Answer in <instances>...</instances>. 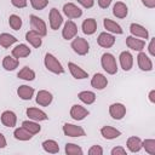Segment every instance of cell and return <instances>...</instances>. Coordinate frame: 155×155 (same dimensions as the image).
<instances>
[{"mask_svg": "<svg viewBox=\"0 0 155 155\" xmlns=\"http://www.w3.org/2000/svg\"><path fill=\"white\" fill-rule=\"evenodd\" d=\"M101 65L103 68L104 71H107V74L109 75H114L117 73V63H116V58L114 57V54L105 52L102 54L101 57Z\"/></svg>", "mask_w": 155, "mask_h": 155, "instance_id": "obj_1", "label": "cell"}, {"mask_svg": "<svg viewBox=\"0 0 155 155\" xmlns=\"http://www.w3.org/2000/svg\"><path fill=\"white\" fill-rule=\"evenodd\" d=\"M44 64H45V68L53 73V74H63L64 73V68L62 65V63L58 61V58L56 56H53L52 53H46L45 54V58H44Z\"/></svg>", "mask_w": 155, "mask_h": 155, "instance_id": "obj_2", "label": "cell"}, {"mask_svg": "<svg viewBox=\"0 0 155 155\" xmlns=\"http://www.w3.org/2000/svg\"><path fill=\"white\" fill-rule=\"evenodd\" d=\"M71 48L76 54L85 56L90 51V44H88V41L86 39L80 38V36H75L73 39V41H71Z\"/></svg>", "mask_w": 155, "mask_h": 155, "instance_id": "obj_3", "label": "cell"}, {"mask_svg": "<svg viewBox=\"0 0 155 155\" xmlns=\"http://www.w3.org/2000/svg\"><path fill=\"white\" fill-rule=\"evenodd\" d=\"M29 19H30L31 30L36 31L41 36H46L47 35V25H46V23H45L44 19H41L40 17H38L35 15H30L29 16Z\"/></svg>", "mask_w": 155, "mask_h": 155, "instance_id": "obj_4", "label": "cell"}, {"mask_svg": "<svg viewBox=\"0 0 155 155\" xmlns=\"http://www.w3.org/2000/svg\"><path fill=\"white\" fill-rule=\"evenodd\" d=\"M62 131L67 137H84V136H86V132L81 126L69 124V122H65L63 125Z\"/></svg>", "mask_w": 155, "mask_h": 155, "instance_id": "obj_5", "label": "cell"}, {"mask_svg": "<svg viewBox=\"0 0 155 155\" xmlns=\"http://www.w3.org/2000/svg\"><path fill=\"white\" fill-rule=\"evenodd\" d=\"M48 24H50V28L52 30H58L61 28V25L63 24V16L61 15V12L56 7H52L50 10V13H48Z\"/></svg>", "mask_w": 155, "mask_h": 155, "instance_id": "obj_6", "label": "cell"}, {"mask_svg": "<svg viewBox=\"0 0 155 155\" xmlns=\"http://www.w3.org/2000/svg\"><path fill=\"white\" fill-rule=\"evenodd\" d=\"M78 34V25L71 19H68L62 29V36L64 40H73Z\"/></svg>", "mask_w": 155, "mask_h": 155, "instance_id": "obj_7", "label": "cell"}, {"mask_svg": "<svg viewBox=\"0 0 155 155\" xmlns=\"http://www.w3.org/2000/svg\"><path fill=\"white\" fill-rule=\"evenodd\" d=\"M63 13L69 19H75V18H80L82 16V10L73 2H67L63 5Z\"/></svg>", "mask_w": 155, "mask_h": 155, "instance_id": "obj_8", "label": "cell"}, {"mask_svg": "<svg viewBox=\"0 0 155 155\" xmlns=\"http://www.w3.org/2000/svg\"><path fill=\"white\" fill-rule=\"evenodd\" d=\"M137 64H138V68L142 71H150V70H153V61L143 51H140L138 53V56H137Z\"/></svg>", "mask_w": 155, "mask_h": 155, "instance_id": "obj_9", "label": "cell"}, {"mask_svg": "<svg viewBox=\"0 0 155 155\" xmlns=\"http://www.w3.org/2000/svg\"><path fill=\"white\" fill-rule=\"evenodd\" d=\"M109 115L114 120H121L126 115V107L122 103H113L109 105Z\"/></svg>", "mask_w": 155, "mask_h": 155, "instance_id": "obj_10", "label": "cell"}, {"mask_svg": "<svg viewBox=\"0 0 155 155\" xmlns=\"http://www.w3.org/2000/svg\"><path fill=\"white\" fill-rule=\"evenodd\" d=\"M70 117L73 119V120H75V121H81V120H84L86 116H88L90 115V111L85 108V107H82V105H80V104H74L71 108H70Z\"/></svg>", "mask_w": 155, "mask_h": 155, "instance_id": "obj_11", "label": "cell"}, {"mask_svg": "<svg viewBox=\"0 0 155 155\" xmlns=\"http://www.w3.org/2000/svg\"><path fill=\"white\" fill-rule=\"evenodd\" d=\"M97 44L103 48H110L115 44V36L108 31H102L97 38Z\"/></svg>", "mask_w": 155, "mask_h": 155, "instance_id": "obj_12", "label": "cell"}, {"mask_svg": "<svg viewBox=\"0 0 155 155\" xmlns=\"http://www.w3.org/2000/svg\"><path fill=\"white\" fill-rule=\"evenodd\" d=\"M119 62H120V67L122 68V70L128 71L132 69L133 67V56L130 51H122L119 56Z\"/></svg>", "mask_w": 155, "mask_h": 155, "instance_id": "obj_13", "label": "cell"}, {"mask_svg": "<svg viewBox=\"0 0 155 155\" xmlns=\"http://www.w3.org/2000/svg\"><path fill=\"white\" fill-rule=\"evenodd\" d=\"M126 45H127V47L131 48L132 51L140 52V51H143L144 47H145V40L130 35V36L126 38Z\"/></svg>", "mask_w": 155, "mask_h": 155, "instance_id": "obj_14", "label": "cell"}, {"mask_svg": "<svg viewBox=\"0 0 155 155\" xmlns=\"http://www.w3.org/2000/svg\"><path fill=\"white\" fill-rule=\"evenodd\" d=\"M91 86L94 90H104L108 86V79L104 74L102 73H96L93 74V76L91 78Z\"/></svg>", "mask_w": 155, "mask_h": 155, "instance_id": "obj_15", "label": "cell"}, {"mask_svg": "<svg viewBox=\"0 0 155 155\" xmlns=\"http://www.w3.org/2000/svg\"><path fill=\"white\" fill-rule=\"evenodd\" d=\"M25 114H27V116H28L30 120H34V121H46V120L48 119L47 114H46L44 110H41V109H39V108H35V107L28 108V109L25 110Z\"/></svg>", "mask_w": 155, "mask_h": 155, "instance_id": "obj_16", "label": "cell"}, {"mask_svg": "<svg viewBox=\"0 0 155 155\" xmlns=\"http://www.w3.org/2000/svg\"><path fill=\"white\" fill-rule=\"evenodd\" d=\"M53 101V96L51 92L46 91V90H40L38 91L36 93V97H35V102L41 105V107H48Z\"/></svg>", "mask_w": 155, "mask_h": 155, "instance_id": "obj_17", "label": "cell"}, {"mask_svg": "<svg viewBox=\"0 0 155 155\" xmlns=\"http://www.w3.org/2000/svg\"><path fill=\"white\" fill-rule=\"evenodd\" d=\"M68 69L71 74V76L76 80H82V79H87L88 78V73L86 70H84L81 67H79L78 64H75L74 62H69L68 63Z\"/></svg>", "mask_w": 155, "mask_h": 155, "instance_id": "obj_18", "label": "cell"}, {"mask_svg": "<svg viewBox=\"0 0 155 155\" xmlns=\"http://www.w3.org/2000/svg\"><path fill=\"white\" fill-rule=\"evenodd\" d=\"M0 120L5 127H15L17 124V115L12 110H5V111H2Z\"/></svg>", "mask_w": 155, "mask_h": 155, "instance_id": "obj_19", "label": "cell"}, {"mask_svg": "<svg viewBox=\"0 0 155 155\" xmlns=\"http://www.w3.org/2000/svg\"><path fill=\"white\" fill-rule=\"evenodd\" d=\"M130 33L132 36H136V38H139V39H148L149 38V31L148 29H145V27L138 24V23H131L130 25Z\"/></svg>", "mask_w": 155, "mask_h": 155, "instance_id": "obj_20", "label": "cell"}, {"mask_svg": "<svg viewBox=\"0 0 155 155\" xmlns=\"http://www.w3.org/2000/svg\"><path fill=\"white\" fill-rule=\"evenodd\" d=\"M113 15L116 17V18H126L127 15H128V7L125 2L122 1H116L113 6Z\"/></svg>", "mask_w": 155, "mask_h": 155, "instance_id": "obj_21", "label": "cell"}, {"mask_svg": "<svg viewBox=\"0 0 155 155\" xmlns=\"http://www.w3.org/2000/svg\"><path fill=\"white\" fill-rule=\"evenodd\" d=\"M103 25H104V29H107L108 33L110 34H122L124 30L121 28V25L119 23H116L115 21L110 19V18H104L103 19Z\"/></svg>", "mask_w": 155, "mask_h": 155, "instance_id": "obj_22", "label": "cell"}, {"mask_svg": "<svg viewBox=\"0 0 155 155\" xmlns=\"http://www.w3.org/2000/svg\"><path fill=\"white\" fill-rule=\"evenodd\" d=\"M12 56L15 57V58H17V59H19V58H25V57H28L30 53H31V50H30V47L28 46V45H25V44H19V45H17L16 47H13L12 48Z\"/></svg>", "mask_w": 155, "mask_h": 155, "instance_id": "obj_23", "label": "cell"}, {"mask_svg": "<svg viewBox=\"0 0 155 155\" xmlns=\"http://www.w3.org/2000/svg\"><path fill=\"white\" fill-rule=\"evenodd\" d=\"M101 134L104 139H108V140H111V139H115L117 137L121 136V131H119L117 128L113 127V126H103L101 128Z\"/></svg>", "mask_w": 155, "mask_h": 155, "instance_id": "obj_24", "label": "cell"}, {"mask_svg": "<svg viewBox=\"0 0 155 155\" xmlns=\"http://www.w3.org/2000/svg\"><path fill=\"white\" fill-rule=\"evenodd\" d=\"M25 40L35 48H39L42 45V36L34 30H29L25 33Z\"/></svg>", "mask_w": 155, "mask_h": 155, "instance_id": "obj_25", "label": "cell"}, {"mask_svg": "<svg viewBox=\"0 0 155 155\" xmlns=\"http://www.w3.org/2000/svg\"><path fill=\"white\" fill-rule=\"evenodd\" d=\"M82 33L85 35H92L97 31V22L94 18H86L81 24Z\"/></svg>", "mask_w": 155, "mask_h": 155, "instance_id": "obj_26", "label": "cell"}, {"mask_svg": "<svg viewBox=\"0 0 155 155\" xmlns=\"http://www.w3.org/2000/svg\"><path fill=\"white\" fill-rule=\"evenodd\" d=\"M34 88L28 85H21L17 88V96L23 101H30L34 96Z\"/></svg>", "mask_w": 155, "mask_h": 155, "instance_id": "obj_27", "label": "cell"}, {"mask_svg": "<svg viewBox=\"0 0 155 155\" xmlns=\"http://www.w3.org/2000/svg\"><path fill=\"white\" fill-rule=\"evenodd\" d=\"M126 145H127V149L131 153H138L142 149V139L139 137L131 136V137H128V139L126 142Z\"/></svg>", "mask_w": 155, "mask_h": 155, "instance_id": "obj_28", "label": "cell"}, {"mask_svg": "<svg viewBox=\"0 0 155 155\" xmlns=\"http://www.w3.org/2000/svg\"><path fill=\"white\" fill-rule=\"evenodd\" d=\"M19 65V59L15 58L12 54L11 56H5L2 59V68L7 71H12Z\"/></svg>", "mask_w": 155, "mask_h": 155, "instance_id": "obj_29", "label": "cell"}, {"mask_svg": "<svg viewBox=\"0 0 155 155\" xmlns=\"http://www.w3.org/2000/svg\"><path fill=\"white\" fill-rule=\"evenodd\" d=\"M34 134H31L28 130H25L24 127H17L15 128L13 131V137L17 139V140H22V142H25V140H30L33 138Z\"/></svg>", "mask_w": 155, "mask_h": 155, "instance_id": "obj_30", "label": "cell"}, {"mask_svg": "<svg viewBox=\"0 0 155 155\" xmlns=\"http://www.w3.org/2000/svg\"><path fill=\"white\" fill-rule=\"evenodd\" d=\"M44 151L48 153V154H57L59 151V145L54 139H46L42 142L41 144Z\"/></svg>", "mask_w": 155, "mask_h": 155, "instance_id": "obj_31", "label": "cell"}, {"mask_svg": "<svg viewBox=\"0 0 155 155\" xmlns=\"http://www.w3.org/2000/svg\"><path fill=\"white\" fill-rule=\"evenodd\" d=\"M78 98H79L84 104L90 105V104H93V103L96 102V98H97V97H96V93L92 92V91H81V92H79Z\"/></svg>", "mask_w": 155, "mask_h": 155, "instance_id": "obj_32", "label": "cell"}, {"mask_svg": "<svg viewBox=\"0 0 155 155\" xmlns=\"http://www.w3.org/2000/svg\"><path fill=\"white\" fill-rule=\"evenodd\" d=\"M17 42V38L8 34V33H2L0 34V46L4 48H8L10 46H12L13 44Z\"/></svg>", "mask_w": 155, "mask_h": 155, "instance_id": "obj_33", "label": "cell"}, {"mask_svg": "<svg viewBox=\"0 0 155 155\" xmlns=\"http://www.w3.org/2000/svg\"><path fill=\"white\" fill-rule=\"evenodd\" d=\"M22 127H24L25 130H28L31 134H38L40 131H41V126L38 124V121H34V120H24L22 122Z\"/></svg>", "mask_w": 155, "mask_h": 155, "instance_id": "obj_34", "label": "cell"}, {"mask_svg": "<svg viewBox=\"0 0 155 155\" xmlns=\"http://www.w3.org/2000/svg\"><path fill=\"white\" fill-rule=\"evenodd\" d=\"M17 76L22 80H25V81H33L35 79V71L33 69H30L29 67H23L18 71Z\"/></svg>", "mask_w": 155, "mask_h": 155, "instance_id": "obj_35", "label": "cell"}, {"mask_svg": "<svg viewBox=\"0 0 155 155\" xmlns=\"http://www.w3.org/2000/svg\"><path fill=\"white\" fill-rule=\"evenodd\" d=\"M64 151L68 155H82L84 154V150L81 149V147L75 143H67L64 147Z\"/></svg>", "mask_w": 155, "mask_h": 155, "instance_id": "obj_36", "label": "cell"}, {"mask_svg": "<svg viewBox=\"0 0 155 155\" xmlns=\"http://www.w3.org/2000/svg\"><path fill=\"white\" fill-rule=\"evenodd\" d=\"M8 24H10V27H11V29H13V30H19V29L22 28L23 22H22V18H21L18 15H11V16L8 17Z\"/></svg>", "mask_w": 155, "mask_h": 155, "instance_id": "obj_37", "label": "cell"}, {"mask_svg": "<svg viewBox=\"0 0 155 155\" xmlns=\"http://www.w3.org/2000/svg\"><path fill=\"white\" fill-rule=\"evenodd\" d=\"M142 148L149 154V155H155V139H144L142 140Z\"/></svg>", "mask_w": 155, "mask_h": 155, "instance_id": "obj_38", "label": "cell"}, {"mask_svg": "<svg viewBox=\"0 0 155 155\" xmlns=\"http://www.w3.org/2000/svg\"><path fill=\"white\" fill-rule=\"evenodd\" d=\"M29 1H30L31 7L34 10H38V11L44 10L48 5V0H29Z\"/></svg>", "mask_w": 155, "mask_h": 155, "instance_id": "obj_39", "label": "cell"}, {"mask_svg": "<svg viewBox=\"0 0 155 155\" xmlns=\"http://www.w3.org/2000/svg\"><path fill=\"white\" fill-rule=\"evenodd\" d=\"M87 153L88 155H103V148L101 145H92Z\"/></svg>", "mask_w": 155, "mask_h": 155, "instance_id": "obj_40", "label": "cell"}, {"mask_svg": "<svg viewBox=\"0 0 155 155\" xmlns=\"http://www.w3.org/2000/svg\"><path fill=\"white\" fill-rule=\"evenodd\" d=\"M111 155H125L126 154V149L121 145H117V147H114L110 151Z\"/></svg>", "mask_w": 155, "mask_h": 155, "instance_id": "obj_41", "label": "cell"}, {"mask_svg": "<svg viewBox=\"0 0 155 155\" xmlns=\"http://www.w3.org/2000/svg\"><path fill=\"white\" fill-rule=\"evenodd\" d=\"M11 4L17 8H24L28 5V0H11Z\"/></svg>", "mask_w": 155, "mask_h": 155, "instance_id": "obj_42", "label": "cell"}, {"mask_svg": "<svg viewBox=\"0 0 155 155\" xmlns=\"http://www.w3.org/2000/svg\"><path fill=\"white\" fill-rule=\"evenodd\" d=\"M148 51H149V54L151 57H155V38L150 39V42L148 45Z\"/></svg>", "mask_w": 155, "mask_h": 155, "instance_id": "obj_43", "label": "cell"}, {"mask_svg": "<svg viewBox=\"0 0 155 155\" xmlns=\"http://www.w3.org/2000/svg\"><path fill=\"white\" fill-rule=\"evenodd\" d=\"M78 2L85 8H91L94 5V0H78Z\"/></svg>", "mask_w": 155, "mask_h": 155, "instance_id": "obj_44", "label": "cell"}, {"mask_svg": "<svg viewBox=\"0 0 155 155\" xmlns=\"http://www.w3.org/2000/svg\"><path fill=\"white\" fill-rule=\"evenodd\" d=\"M111 1H113V0H97L98 6H99L101 8H108V7L110 6Z\"/></svg>", "mask_w": 155, "mask_h": 155, "instance_id": "obj_45", "label": "cell"}, {"mask_svg": "<svg viewBox=\"0 0 155 155\" xmlns=\"http://www.w3.org/2000/svg\"><path fill=\"white\" fill-rule=\"evenodd\" d=\"M140 1L148 8H154L155 7V0H140Z\"/></svg>", "mask_w": 155, "mask_h": 155, "instance_id": "obj_46", "label": "cell"}, {"mask_svg": "<svg viewBox=\"0 0 155 155\" xmlns=\"http://www.w3.org/2000/svg\"><path fill=\"white\" fill-rule=\"evenodd\" d=\"M6 145H7V140H6L5 136H4V134L0 132V149L6 148Z\"/></svg>", "mask_w": 155, "mask_h": 155, "instance_id": "obj_47", "label": "cell"}, {"mask_svg": "<svg viewBox=\"0 0 155 155\" xmlns=\"http://www.w3.org/2000/svg\"><path fill=\"white\" fill-rule=\"evenodd\" d=\"M148 98H149V101H150V103H155V90H151L150 92H149V94H148Z\"/></svg>", "mask_w": 155, "mask_h": 155, "instance_id": "obj_48", "label": "cell"}]
</instances>
